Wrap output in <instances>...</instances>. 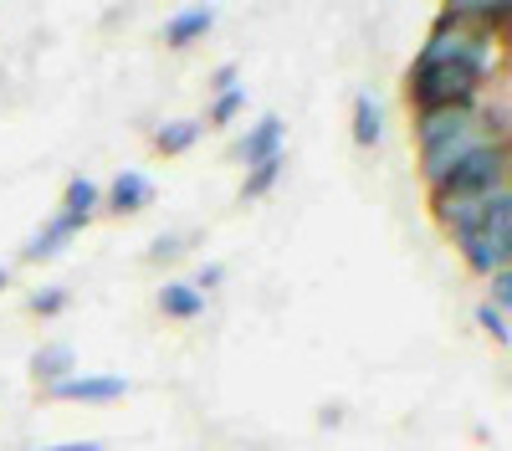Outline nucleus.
Listing matches in <instances>:
<instances>
[{
  "label": "nucleus",
  "mask_w": 512,
  "mask_h": 451,
  "mask_svg": "<svg viewBox=\"0 0 512 451\" xmlns=\"http://www.w3.org/2000/svg\"><path fill=\"white\" fill-rule=\"evenodd\" d=\"M221 277H226V272H221V267H200V272H195V282H190V287H195V293H200V298H205V293H210V287H221Z\"/></svg>",
  "instance_id": "23"
},
{
  "label": "nucleus",
  "mask_w": 512,
  "mask_h": 451,
  "mask_svg": "<svg viewBox=\"0 0 512 451\" xmlns=\"http://www.w3.org/2000/svg\"><path fill=\"white\" fill-rule=\"evenodd\" d=\"M277 175H282V159H267V164H256V170L246 175V185H241V195H246V200L267 195V190L277 185Z\"/></svg>",
  "instance_id": "17"
},
{
  "label": "nucleus",
  "mask_w": 512,
  "mask_h": 451,
  "mask_svg": "<svg viewBox=\"0 0 512 451\" xmlns=\"http://www.w3.org/2000/svg\"><path fill=\"white\" fill-rule=\"evenodd\" d=\"M149 200H154V185H149L139 170H128V175H118L113 190H108V211H113V216H134V211H144Z\"/></svg>",
  "instance_id": "10"
},
{
  "label": "nucleus",
  "mask_w": 512,
  "mask_h": 451,
  "mask_svg": "<svg viewBox=\"0 0 512 451\" xmlns=\"http://www.w3.org/2000/svg\"><path fill=\"white\" fill-rule=\"evenodd\" d=\"M210 26H216V11H210V6H190V11H180L175 21L164 26V41H169V47H190V41H200Z\"/></svg>",
  "instance_id": "11"
},
{
  "label": "nucleus",
  "mask_w": 512,
  "mask_h": 451,
  "mask_svg": "<svg viewBox=\"0 0 512 451\" xmlns=\"http://www.w3.org/2000/svg\"><path fill=\"white\" fill-rule=\"evenodd\" d=\"M507 164H512L507 139H492L472 159H461L436 195H482V190H497V185H507Z\"/></svg>",
  "instance_id": "4"
},
{
  "label": "nucleus",
  "mask_w": 512,
  "mask_h": 451,
  "mask_svg": "<svg viewBox=\"0 0 512 451\" xmlns=\"http://www.w3.org/2000/svg\"><path fill=\"white\" fill-rule=\"evenodd\" d=\"M492 308H502V313L512 308V267L492 277Z\"/></svg>",
  "instance_id": "22"
},
{
  "label": "nucleus",
  "mask_w": 512,
  "mask_h": 451,
  "mask_svg": "<svg viewBox=\"0 0 512 451\" xmlns=\"http://www.w3.org/2000/svg\"><path fill=\"white\" fill-rule=\"evenodd\" d=\"M236 159L251 164V170H256V164H267V159H282V118L267 113V118L236 144Z\"/></svg>",
  "instance_id": "8"
},
{
  "label": "nucleus",
  "mask_w": 512,
  "mask_h": 451,
  "mask_svg": "<svg viewBox=\"0 0 512 451\" xmlns=\"http://www.w3.org/2000/svg\"><path fill=\"white\" fill-rule=\"evenodd\" d=\"M62 308H67V287H41V293H31V313H41V318H52Z\"/></svg>",
  "instance_id": "19"
},
{
  "label": "nucleus",
  "mask_w": 512,
  "mask_h": 451,
  "mask_svg": "<svg viewBox=\"0 0 512 451\" xmlns=\"http://www.w3.org/2000/svg\"><path fill=\"white\" fill-rule=\"evenodd\" d=\"M82 226H88V221H82V216H72V211H62L57 221H47V226H41L31 241H26V262H41V257H57L62 252V246L82 231Z\"/></svg>",
  "instance_id": "9"
},
{
  "label": "nucleus",
  "mask_w": 512,
  "mask_h": 451,
  "mask_svg": "<svg viewBox=\"0 0 512 451\" xmlns=\"http://www.w3.org/2000/svg\"><path fill=\"white\" fill-rule=\"evenodd\" d=\"M497 134L487 129V123H472V129H461V134H451L446 144H431V149H420V175L431 180V190H441L446 185V175L456 170L461 159H472L482 144H492Z\"/></svg>",
  "instance_id": "5"
},
{
  "label": "nucleus",
  "mask_w": 512,
  "mask_h": 451,
  "mask_svg": "<svg viewBox=\"0 0 512 451\" xmlns=\"http://www.w3.org/2000/svg\"><path fill=\"white\" fill-rule=\"evenodd\" d=\"M451 241L461 246V257L472 262V272H482V277L507 272L512 267V185H502L497 200L487 205V216L477 226L456 231Z\"/></svg>",
  "instance_id": "1"
},
{
  "label": "nucleus",
  "mask_w": 512,
  "mask_h": 451,
  "mask_svg": "<svg viewBox=\"0 0 512 451\" xmlns=\"http://www.w3.org/2000/svg\"><path fill=\"white\" fill-rule=\"evenodd\" d=\"M41 451H103V441H72V446H41Z\"/></svg>",
  "instance_id": "24"
},
{
  "label": "nucleus",
  "mask_w": 512,
  "mask_h": 451,
  "mask_svg": "<svg viewBox=\"0 0 512 451\" xmlns=\"http://www.w3.org/2000/svg\"><path fill=\"white\" fill-rule=\"evenodd\" d=\"M128 385L118 380V375H67V380H57L47 395L52 400H82V405H108V400H118Z\"/></svg>",
  "instance_id": "7"
},
{
  "label": "nucleus",
  "mask_w": 512,
  "mask_h": 451,
  "mask_svg": "<svg viewBox=\"0 0 512 451\" xmlns=\"http://www.w3.org/2000/svg\"><path fill=\"white\" fill-rule=\"evenodd\" d=\"M159 308L169 318H200L205 313V298L195 293L190 282H164V293H159Z\"/></svg>",
  "instance_id": "14"
},
{
  "label": "nucleus",
  "mask_w": 512,
  "mask_h": 451,
  "mask_svg": "<svg viewBox=\"0 0 512 451\" xmlns=\"http://www.w3.org/2000/svg\"><path fill=\"white\" fill-rule=\"evenodd\" d=\"M477 93H482V77L472 67H410V103H415V113L477 103Z\"/></svg>",
  "instance_id": "3"
},
{
  "label": "nucleus",
  "mask_w": 512,
  "mask_h": 451,
  "mask_svg": "<svg viewBox=\"0 0 512 451\" xmlns=\"http://www.w3.org/2000/svg\"><path fill=\"white\" fill-rule=\"evenodd\" d=\"M379 139H384V108L364 93V98L354 103V144H359V149H374Z\"/></svg>",
  "instance_id": "12"
},
{
  "label": "nucleus",
  "mask_w": 512,
  "mask_h": 451,
  "mask_svg": "<svg viewBox=\"0 0 512 451\" xmlns=\"http://www.w3.org/2000/svg\"><path fill=\"white\" fill-rule=\"evenodd\" d=\"M497 47L487 31H466V26H451V21H436V31L425 36V47L415 57V67H472L482 82L497 72Z\"/></svg>",
  "instance_id": "2"
},
{
  "label": "nucleus",
  "mask_w": 512,
  "mask_h": 451,
  "mask_svg": "<svg viewBox=\"0 0 512 451\" xmlns=\"http://www.w3.org/2000/svg\"><path fill=\"white\" fill-rule=\"evenodd\" d=\"M6 282H11V272H6V267H0V287H6Z\"/></svg>",
  "instance_id": "25"
},
{
  "label": "nucleus",
  "mask_w": 512,
  "mask_h": 451,
  "mask_svg": "<svg viewBox=\"0 0 512 451\" xmlns=\"http://www.w3.org/2000/svg\"><path fill=\"white\" fill-rule=\"evenodd\" d=\"M477 323L487 328V334H492L497 344H512V328H507V313H502V308H492V303H482V308H477Z\"/></svg>",
  "instance_id": "18"
},
{
  "label": "nucleus",
  "mask_w": 512,
  "mask_h": 451,
  "mask_svg": "<svg viewBox=\"0 0 512 451\" xmlns=\"http://www.w3.org/2000/svg\"><path fill=\"white\" fill-rule=\"evenodd\" d=\"M472 123H482V103L431 108V113H420V118H415V139H420V149H431V144H446V139L461 134V129H472Z\"/></svg>",
  "instance_id": "6"
},
{
  "label": "nucleus",
  "mask_w": 512,
  "mask_h": 451,
  "mask_svg": "<svg viewBox=\"0 0 512 451\" xmlns=\"http://www.w3.org/2000/svg\"><path fill=\"white\" fill-rule=\"evenodd\" d=\"M93 205H98V185L77 175V180L67 185V211H72V216H82V221H88V216H93Z\"/></svg>",
  "instance_id": "16"
},
{
  "label": "nucleus",
  "mask_w": 512,
  "mask_h": 451,
  "mask_svg": "<svg viewBox=\"0 0 512 451\" xmlns=\"http://www.w3.org/2000/svg\"><path fill=\"white\" fill-rule=\"evenodd\" d=\"M31 375L52 390L57 380H67V375H72V349H67V344H47V349H41V354L31 359Z\"/></svg>",
  "instance_id": "13"
},
{
  "label": "nucleus",
  "mask_w": 512,
  "mask_h": 451,
  "mask_svg": "<svg viewBox=\"0 0 512 451\" xmlns=\"http://www.w3.org/2000/svg\"><path fill=\"white\" fill-rule=\"evenodd\" d=\"M195 139H200V123L195 118H175V123H164V129L154 134V149L159 154H185Z\"/></svg>",
  "instance_id": "15"
},
{
  "label": "nucleus",
  "mask_w": 512,
  "mask_h": 451,
  "mask_svg": "<svg viewBox=\"0 0 512 451\" xmlns=\"http://www.w3.org/2000/svg\"><path fill=\"white\" fill-rule=\"evenodd\" d=\"M190 252V236H159L154 246H149V262H175V257H185Z\"/></svg>",
  "instance_id": "20"
},
{
  "label": "nucleus",
  "mask_w": 512,
  "mask_h": 451,
  "mask_svg": "<svg viewBox=\"0 0 512 451\" xmlns=\"http://www.w3.org/2000/svg\"><path fill=\"white\" fill-rule=\"evenodd\" d=\"M241 108H246V93H241V88H226V93L216 98V108H210V123H231Z\"/></svg>",
  "instance_id": "21"
}]
</instances>
